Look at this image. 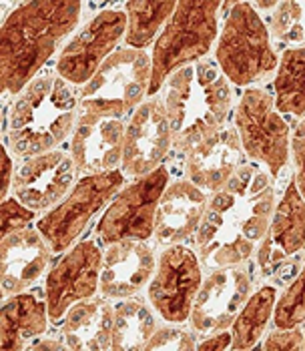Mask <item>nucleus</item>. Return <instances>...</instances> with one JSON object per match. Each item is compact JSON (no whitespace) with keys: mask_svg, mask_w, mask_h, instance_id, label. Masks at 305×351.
<instances>
[{"mask_svg":"<svg viewBox=\"0 0 305 351\" xmlns=\"http://www.w3.org/2000/svg\"><path fill=\"white\" fill-rule=\"evenodd\" d=\"M207 195L191 181L167 185L155 217V237L161 245H179L197 235L207 211Z\"/></svg>","mask_w":305,"mask_h":351,"instance_id":"4be33fe9","label":"nucleus"},{"mask_svg":"<svg viewBox=\"0 0 305 351\" xmlns=\"http://www.w3.org/2000/svg\"><path fill=\"white\" fill-rule=\"evenodd\" d=\"M305 247V199L295 181L287 185L278 203L269 229L257 247V267L261 275H271L287 259Z\"/></svg>","mask_w":305,"mask_h":351,"instance_id":"a211bd4d","label":"nucleus"},{"mask_svg":"<svg viewBox=\"0 0 305 351\" xmlns=\"http://www.w3.org/2000/svg\"><path fill=\"white\" fill-rule=\"evenodd\" d=\"M127 34V14L121 10H103L88 21L60 51L56 73L69 84H86L112 49Z\"/></svg>","mask_w":305,"mask_h":351,"instance_id":"ddd939ff","label":"nucleus"},{"mask_svg":"<svg viewBox=\"0 0 305 351\" xmlns=\"http://www.w3.org/2000/svg\"><path fill=\"white\" fill-rule=\"evenodd\" d=\"M151 56L137 49H119L103 62L97 75L81 88L83 112L121 117L141 107L151 88Z\"/></svg>","mask_w":305,"mask_h":351,"instance_id":"0eeeda50","label":"nucleus"},{"mask_svg":"<svg viewBox=\"0 0 305 351\" xmlns=\"http://www.w3.org/2000/svg\"><path fill=\"white\" fill-rule=\"evenodd\" d=\"M10 183H14V175H12V161L8 157V151L2 149V187H0V197L2 201L8 199V189H10Z\"/></svg>","mask_w":305,"mask_h":351,"instance_id":"c9c22d12","label":"nucleus"},{"mask_svg":"<svg viewBox=\"0 0 305 351\" xmlns=\"http://www.w3.org/2000/svg\"><path fill=\"white\" fill-rule=\"evenodd\" d=\"M235 129L243 153L278 177L289 157V127L263 88H247L235 110Z\"/></svg>","mask_w":305,"mask_h":351,"instance_id":"6e6552de","label":"nucleus"},{"mask_svg":"<svg viewBox=\"0 0 305 351\" xmlns=\"http://www.w3.org/2000/svg\"><path fill=\"white\" fill-rule=\"evenodd\" d=\"M291 155H293V181L297 185V191L305 199V117L297 125L293 138H291Z\"/></svg>","mask_w":305,"mask_h":351,"instance_id":"473e14b6","label":"nucleus"},{"mask_svg":"<svg viewBox=\"0 0 305 351\" xmlns=\"http://www.w3.org/2000/svg\"><path fill=\"white\" fill-rule=\"evenodd\" d=\"M167 185L169 173L165 167H159L119 191L97 225V233L103 243L151 239V235H155V217Z\"/></svg>","mask_w":305,"mask_h":351,"instance_id":"9d476101","label":"nucleus"},{"mask_svg":"<svg viewBox=\"0 0 305 351\" xmlns=\"http://www.w3.org/2000/svg\"><path fill=\"white\" fill-rule=\"evenodd\" d=\"M263 351H304V331L300 327L271 331L265 339Z\"/></svg>","mask_w":305,"mask_h":351,"instance_id":"72a5a7b5","label":"nucleus"},{"mask_svg":"<svg viewBox=\"0 0 305 351\" xmlns=\"http://www.w3.org/2000/svg\"><path fill=\"white\" fill-rule=\"evenodd\" d=\"M51 247L34 229H23L0 243L2 295L12 298L28 289L51 263Z\"/></svg>","mask_w":305,"mask_h":351,"instance_id":"aec40b11","label":"nucleus"},{"mask_svg":"<svg viewBox=\"0 0 305 351\" xmlns=\"http://www.w3.org/2000/svg\"><path fill=\"white\" fill-rule=\"evenodd\" d=\"M103 269V253L95 241L73 245L47 277L45 301L49 319L58 324L69 309L97 295Z\"/></svg>","mask_w":305,"mask_h":351,"instance_id":"f8f14e48","label":"nucleus"},{"mask_svg":"<svg viewBox=\"0 0 305 351\" xmlns=\"http://www.w3.org/2000/svg\"><path fill=\"white\" fill-rule=\"evenodd\" d=\"M197 335L195 331L181 327H157L149 343L143 351H197Z\"/></svg>","mask_w":305,"mask_h":351,"instance_id":"7c9ffc66","label":"nucleus"},{"mask_svg":"<svg viewBox=\"0 0 305 351\" xmlns=\"http://www.w3.org/2000/svg\"><path fill=\"white\" fill-rule=\"evenodd\" d=\"M302 331H304V351H305V327L302 329Z\"/></svg>","mask_w":305,"mask_h":351,"instance_id":"4c0bfd02","label":"nucleus"},{"mask_svg":"<svg viewBox=\"0 0 305 351\" xmlns=\"http://www.w3.org/2000/svg\"><path fill=\"white\" fill-rule=\"evenodd\" d=\"M278 303V289L273 285H263L251 293L247 303L239 311L235 324L231 325V350L249 351L263 337Z\"/></svg>","mask_w":305,"mask_h":351,"instance_id":"a878e982","label":"nucleus"},{"mask_svg":"<svg viewBox=\"0 0 305 351\" xmlns=\"http://www.w3.org/2000/svg\"><path fill=\"white\" fill-rule=\"evenodd\" d=\"M77 99L60 75L40 73L28 82L10 110L8 147L19 157L51 153L75 131Z\"/></svg>","mask_w":305,"mask_h":351,"instance_id":"20e7f679","label":"nucleus"},{"mask_svg":"<svg viewBox=\"0 0 305 351\" xmlns=\"http://www.w3.org/2000/svg\"><path fill=\"white\" fill-rule=\"evenodd\" d=\"M305 324V265L300 275L283 289L273 311V325L279 331Z\"/></svg>","mask_w":305,"mask_h":351,"instance_id":"c756f323","label":"nucleus"},{"mask_svg":"<svg viewBox=\"0 0 305 351\" xmlns=\"http://www.w3.org/2000/svg\"><path fill=\"white\" fill-rule=\"evenodd\" d=\"M25 351H71L64 343L56 341L53 337H45V339H38L36 343H32L30 348Z\"/></svg>","mask_w":305,"mask_h":351,"instance_id":"e433bc0d","label":"nucleus"},{"mask_svg":"<svg viewBox=\"0 0 305 351\" xmlns=\"http://www.w3.org/2000/svg\"><path fill=\"white\" fill-rule=\"evenodd\" d=\"M157 269L153 249L145 241H119L107 247L99 291L109 299L135 298Z\"/></svg>","mask_w":305,"mask_h":351,"instance_id":"6ab92c4d","label":"nucleus"},{"mask_svg":"<svg viewBox=\"0 0 305 351\" xmlns=\"http://www.w3.org/2000/svg\"><path fill=\"white\" fill-rule=\"evenodd\" d=\"M276 211L271 179L257 162L241 165L207 205L195 235L199 261L213 269L237 267L261 245Z\"/></svg>","mask_w":305,"mask_h":351,"instance_id":"f257e3e1","label":"nucleus"},{"mask_svg":"<svg viewBox=\"0 0 305 351\" xmlns=\"http://www.w3.org/2000/svg\"><path fill=\"white\" fill-rule=\"evenodd\" d=\"M237 129H221L187 153V177L201 191L219 193L243 165Z\"/></svg>","mask_w":305,"mask_h":351,"instance_id":"412c9836","label":"nucleus"},{"mask_svg":"<svg viewBox=\"0 0 305 351\" xmlns=\"http://www.w3.org/2000/svg\"><path fill=\"white\" fill-rule=\"evenodd\" d=\"M155 309L141 298H129L114 307L111 351H143L157 331Z\"/></svg>","mask_w":305,"mask_h":351,"instance_id":"393cba45","label":"nucleus"},{"mask_svg":"<svg viewBox=\"0 0 305 351\" xmlns=\"http://www.w3.org/2000/svg\"><path fill=\"white\" fill-rule=\"evenodd\" d=\"M231 348V333L223 331L219 335L207 337L203 343H199L197 351H227Z\"/></svg>","mask_w":305,"mask_h":351,"instance_id":"f704fd0d","label":"nucleus"},{"mask_svg":"<svg viewBox=\"0 0 305 351\" xmlns=\"http://www.w3.org/2000/svg\"><path fill=\"white\" fill-rule=\"evenodd\" d=\"M203 285L201 261L193 249L171 245L161 253L149 283V303L169 324H185Z\"/></svg>","mask_w":305,"mask_h":351,"instance_id":"9b49d317","label":"nucleus"},{"mask_svg":"<svg viewBox=\"0 0 305 351\" xmlns=\"http://www.w3.org/2000/svg\"><path fill=\"white\" fill-rule=\"evenodd\" d=\"M75 161L62 151L28 159L14 175V197L32 211H45L73 191Z\"/></svg>","mask_w":305,"mask_h":351,"instance_id":"f3484780","label":"nucleus"},{"mask_svg":"<svg viewBox=\"0 0 305 351\" xmlns=\"http://www.w3.org/2000/svg\"><path fill=\"white\" fill-rule=\"evenodd\" d=\"M276 107L293 117L305 114V45L287 49L278 64L273 81Z\"/></svg>","mask_w":305,"mask_h":351,"instance_id":"bb28decb","label":"nucleus"},{"mask_svg":"<svg viewBox=\"0 0 305 351\" xmlns=\"http://www.w3.org/2000/svg\"><path fill=\"white\" fill-rule=\"evenodd\" d=\"M229 79L215 62L189 64L165 82V105L173 147L189 153L195 145L221 131L231 108Z\"/></svg>","mask_w":305,"mask_h":351,"instance_id":"7ed1b4c3","label":"nucleus"},{"mask_svg":"<svg viewBox=\"0 0 305 351\" xmlns=\"http://www.w3.org/2000/svg\"><path fill=\"white\" fill-rule=\"evenodd\" d=\"M0 213H2V239L16 233V231L28 229L27 225L34 219V211L28 209L27 205H23L16 197L4 199Z\"/></svg>","mask_w":305,"mask_h":351,"instance_id":"2f4dec72","label":"nucleus"},{"mask_svg":"<svg viewBox=\"0 0 305 351\" xmlns=\"http://www.w3.org/2000/svg\"><path fill=\"white\" fill-rule=\"evenodd\" d=\"M251 298V277L241 267L213 269L197 293L191 309V331L197 335H219L235 324Z\"/></svg>","mask_w":305,"mask_h":351,"instance_id":"4468645a","label":"nucleus"},{"mask_svg":"<svg viewBox=\"0 0 305 351\" xmlns=\"http://www.w3.org/2000/svg\"><path fill=\"white\" fill-rule=\"evenodd\" d=\"M269 34L285 45H305V2H278Z\"/></svg>","mask_w":305,"mask_h":351,"instance_id":"c85d7f7f","label":"nucleus"},{"mask_svg":"<svg viewBox=\"0 0 305 351\" xmlns=\"http://www.w3.org/2000/svg\"><path fill=\"white\" fill-rule=\"evenodd\" d=\"M173 145V131L169 125L163 101H147L133 110L125 129L123 173L141 179L159 167Z\"/></svg>","mask_w":305,"mask_h":351,"instance_id":"2eb2a0df","label":"nucleus"},{"mask_svg":"<svg viewBox=\"0 0 305 351\" xmlns=\"http://www.w3.org/2000/svg\"><path fill=\"white\" fill-rule=\"evenodd\" d=\"M215 56L223 75L237 86L261 81L279 64L269 43V28L249 2L231 4Z\"/></svg>","mask_w":305,"mask_h":351,"instance_id":"423d86ee","label":"nucleus"},{"mask_svg":"<svg viewBox=\"0 0 305 351\" xmlns=\"http://www.w3.org/2000/svg\"><path fill=\"white\" fill-rule=\"evenodd\" d=\"M125 125L117 117L81 112L73 131V161L77 171L88 175H103L117 171L123 165Z\"/></svg>","mask_w":305,"mask_h":351,"instance_id":"dca6fc26","label":"nucleus"},{"mask_svg":"<svg viewBox=\"0 0 305 351\" xmlns=\"http://www.w3.org/2000/svg\"><path fill=\"white\" fill-rule=\"evenodd\" d=\"M114 309L105 299L73 305L64 315L62 335L71 351H111Z\"/></svg>","mask_w":305,"mask_h":351,"instance_id":"5701e85b","label":"nucleus"},{"mask_svg":"<svg viewBox=\"0 0 305 351\" xmlns=\"http://www.w3.org/2000/svg\"><path fill=\"white\" fill-rule=\"evenodd\" d=\"M125 177L121 171L83 177L73 191L36 223V231L45 237L53 253L69 251L81 237L88 221L101 211L112 195L123 187Z\"/></svg>","mask_w":305,"mask_h":351,"instance_id":"1a4fd4ad","label":"nucleus"},{"mask_svg":"<svg viewBox=\"0 0 305 351\" xmlns=\"http://www.w3.org/2000/svg\"><path fill=\"white\" fill-rule=\"evenodd\" d=\"M219 8V2H177L153 49L149 95H157L171 75L211 51L217 38Z\"/></svg>","mask_w":305,"mask_h":351,"instance_id":"39448f33","label":"nucleus"},{"mask_svg":"<svg viewBox=\"0 0 305 351\" xmlns=\"http://www.w3.org/2000/svg\"><path fill=\"white\" fill-rule=\"evenodd\" d=\"M175 8L177 2H127V47L143 51L157 36L159 28L165 27Z\"/></svg>","mask_w":305,"mask_h":351,"instance_id":"cd10ccee","label":"nucleus"},{"mask_svg":"<svg viewBox=\"0 0 305 351\" xmlns=\"http://www.w3.org/2000/svg\"><path fill=\"white\" fill-rule=\"evenodd\" d=\"M81 2H25L8 14L0 30V88L21 95L58 45L79 25Z\"/></svg>","mask_w":305,"mask_h":351,"instance_id":"f03ea898","label":"nucleus"},{"mask_svg":"<svg viewBox=\"0 0 305 351\" xmlns=\"http://www.w3.org/2000/svg\"><path fill=\"white\" fill-rule=\"evenodd\" d=\"M47 327V301L32 293L8 298L0 309V351H25L28 341L42 335Z\"/></svg>","mask_w":305,"mask_h":351,"instance_id":"b1692460","label":"nucleus"}]
</instances>
